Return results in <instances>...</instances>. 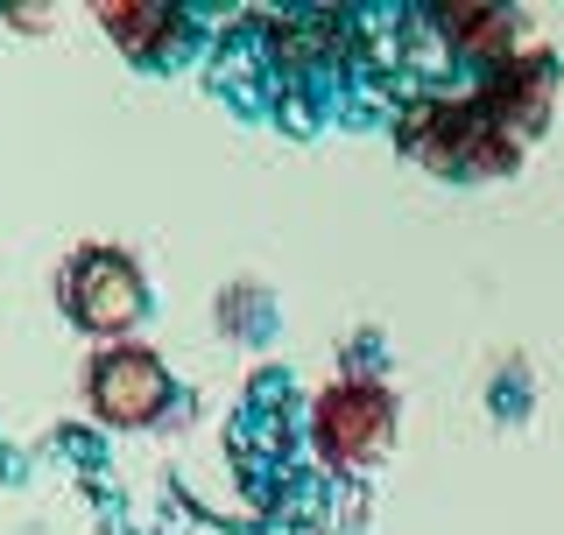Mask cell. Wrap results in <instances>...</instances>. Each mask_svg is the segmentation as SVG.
Masks as SVG:
<instances>
[{"instance_id": "obj_1", "label": "cell", "mask_w": 564, "mask_h": 535, "mask_svg": "<svg viewBox=\"0 0 564 535\" xmlns=\"http://www.w3.org/2000/svg\"><path fill=\"white\" fill-rule=\"evenodd\" d=\"M395 141L416 163H431L437 176H508L522 163V141L508 134L480 99H445V92L402 106Z\"/></svg>"}, {"instance_id": "obj_2", "label": "cell", "mask_w": 564, "mask_h": 535, "mask_svg": "<svg viewBox=\"0 0 564 535\" xmlns=\"http://www.w3.org/2000/svg\"><path fill=\"white\" fill-rule=\"evenodd\" d=\"M57 303L64 317L78 325L85 338H99V346H120L141 317H149V282H141V268L120 254V247H70L64 268H57Z\"/></svg>"}, {"instance_id": "obj_3", "label": "cell", "mask_w": 564, "mask_h": 535, "mask_svg": "<svg viewBox=\"0 0 564 535\" xmlns=\"http://www.w3.org/2000/svg\"><path fill=\"white\" fill-rule=\"evenodd\" d=\"M170 402H176V381H170L163 352L134 346V338L99 346L93 367H85V408L106 430H149V423L170 416Z\"/></svg>"}, {"instance_id": "obj_4", "label": "cell", "mask_w": 564, "mask_h": 535, "mask_svg": "<svg viewBox=\"0 0 564 535\" xmlns=\"http://www.w3.org/2000/svg\"><path fill=\"white\" fill-rule=\"evenodd\" d=\"M311 444L332 472H367L395 444V395L381 381H332L311 402Z\"/></svg>"}, {"instance_id": "obj_5", "label": "cell", "mask_w": 564, "mask_h": 535, "mask_svg": "<svg viewBox=\"0 0 564 535\" xmlns=\"http://www.w3.org/2000/svg\"><path fill=\"white\" fill-rule=\"evenodd\" d=\"M473 99H480L516 141H529V134H543V120H551V106H557V64L543 57V50H516L508 64L487 70Z\"/></svg>"}, {"instance_id": "obj_6", "label": "cell", "mask_w": 564, "mask_h": 535, "mask_svg": "<svg viewBox=\"0 0 564 535\" xmlns=\"http://www.w3.org/2000/svg\"><path fill=\"white\" fill-rule=\"evenodd\" d=\"M522 22H529L522 8H487V0H445V8H431L437 43H445L452 57L480 64V70L516 57V50H522Z\"/></svg>"}, {"instance_id": "obj_7", "label": "cell", "mask_w": 564, "mask_h": 535, "mask_svg": "<svg viewBox=\"0 0 564 535\" xmlns=\"http://www.w3.org/2000/svg\"><path fill=\"white\" fill-rule=\"evenodd\" d=\"M93 22L106 29V43H113L120 57H134V64L170 57V50L191 35V14L170 8V0H99Z\"/></svg>"}]
</instances>
